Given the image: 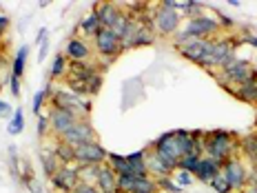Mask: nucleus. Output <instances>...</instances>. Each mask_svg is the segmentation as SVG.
<instances>
[{"instance_id":"f704fd0d","label":"nucleus","mask_w":257,"mask_h":193,"mask_svg":"<svg viewBox=\"0 0 257 193\" xmlns=\"http://www.w3.org/2000/svg\"><path fill=\"white\" fill-rule=\"evenodd\" d=\"M49 105V95H47V91L45 89H40V91H36V95H34V100H31V111L36 114V118H38L42 114V109Z\"/></svg>"},{"instance_id":"6e6d98bb","label":"nucleus","mask_w":257,"mask_h":193,"mask_svg":"<svg viewBox=\"0 0 257 193\" xmlns=\"http://www.w3.org/2000/svg\"><path fill=\"white\" fill-rule=\"evenodd\" d=\"M255 129H257V111H255Z\"/></svg>"},{"instance_id":"20e7f679","label":"nucleus","mask_w":257,"mask_h":193,"mask_svg":"<svg viewBox=\"0 0 257 193\" xmlns=\"http://www.w3.org/2000/svg\"><path fill=\"white\" fill-rule=\"evenodd\" d=\"M186 36L195 40H211V38H217L222 36V27H219V20L215 18L213 14H204L200 18H193V20H186L184 27H182Z\"/></svg>"},{"instance_id":"de8ad7c7","label":"nucleus","mask_w":257,"mask_h":193,"mask_svg":"<svg viewBox=\"0 0 257 193\" xmlns=\"http://www.w3.org/2000/svg\"><path fill=\"white\" fill-rule=\"evenodd\" d=\"M73 193H100V191L95 189V184H78Z\"/></svg>"},{"instance_id":"09e8293b","label":"nucleus","mask_w":257,"mask_h":193,"mask_svg":"<svg viewBox=\"0 0 257 193\" xmlns=\"http://www.w3.org/2000/svg\"><path fill=\"white\" fill-rule=\"evenodd\" d=\"M25 189H27V191H29V193H42V184H40V182H38V180H36V178H34V180H31V182H29V184H27V186H25Z\"/></svg>"},{"instance_id":"49530a36","label":"nucleus","mask_w":257,"mask_h":193,"mask_svg":"<svg viewBox=\"0 0 257 193\" xmlns=\"http://www.w3.org/2000/svg\"><path fill=\"white\" fill-rule=\"evenodd\" d=\"M7 29H9V16L0 14V40H3V36L7 34Z\"/></svg>"},{"instance_id":"bf43d9fd","label":"nucleus","mask_w":257,"mask_h":193,"mask_svg":"<svg viewBox=\"0 0 257 193\" xmlns=\"http://www.w3.org/2000/svg\"><path fill=\"white\" fill-rule=\"evenodd\" d=\"M255 186H257V182H255Z\"/></svg>"},{"instance_id":"f03ea898","label":"nucleus","mask_w":257,"mask_h":193,"mask_svg":"<svg viewBox=\"0 0 257 193\" xmlns=\"http://www.w3.org/2000/svg\"><path fill=\"white\" fill-rule=\"evenodd\" d=\"M49 107L71 111L73 116H78V120H91V109H93L91 98H82V95L69 91L67 87H56L53 95L49 98Z\"/></svg>"},{"instance_id":"423d86ee","label":"nucleus","mask_w":257,"mask_h":193,"mask_svg":"<svg viewBox=\"0 0 257 193\" xmlns=\"http://www.w3.org/2000/svg\"><path fill=\"white\" fill-rule=\"evenodd\" d=\"M222 175L224 180L228 182L233 191H242L246 184H248V178H250V164L246 162L244 158L235 155V158H228L226 162L222 164Z\"/></svg>"},{"instance_id":"2eb2a0df","label":"nucleus","mask_w":257,"mask_h":193,"mask_svg":"<svg viewBox=\"0 0 257 193\" xmlns=\"http://www.w3.org/2000/svg\"><path fill=\"white\" fill-rule=\"evenodd\" d=\"M93 9L98 12L100 25L106 27V29H111L117 23V18L122 16V7L117 3H95Z\"/></svg>"},{"instance_id":"bb28decb","label":"nucleus","mask_w":257,"mask_h":193,"mask_svg":"<svg viewBox=\"0 0 257 193\" xmlns=\"http://www.w3.org/2000/svg\"><path fill=\"white\" fill-rule=\"evenodd\" d=\"M27 58H29V45H23L18 51H16V58L12 62V76L23 80L25 69H27Z\"/></svg>"},{"instance_id":"c756f323","label":"nucleus","mask_w":257,"mask_h":193,"mask_svg":"<svg viewBox=\"0 0 257 193\" xmlns=\"http://www.w3.org/2000/svg\"><path fill=\"white\" fill-rule=\"evenodd\" d=\"M98 171H100V164H84V167H80V164H78V178H80V184H95Z\"/></svg>"},{"instance_id":"c85d7f7f","label":"nucleus","mask_w":257,"mask_h":193,"mask_svg":"<svg viewBox=\"0 0 257 193\" xmlns=\"http://www.w3.org/2000/svg\"><path fill=\"white\" fill-rule=\"evenodd\" d=\"M153 42H155V31L151 29V27L140 23V27H138V31H136V38H133V49H136V47L153 45Z\"/></svg>"},{"instance_id":"ddd939ff","label":"nucleus","mask_w":257,"mask_h":193,"mask_svg":"<svg viewBox=\"0 0 257 193\" xmlns=\"http://www.w3.org/2000/svg\"><path fill=\"white\" fill-rule=\"evenodd\" d=\"M91 53H93V49H91L89 40L82 36H73L64 47V56L69 58V62H84L91 58Z\"/></svg>"},{"instance_id":"6e6552de","label":"nucleus","mask_w":257,"mask_h":193,"mask_svg":"<svg viewBox=\"0 0 257 193\" xmlns=\"http://www.w3.org/2000/svg\"><path fill=\"white\" fill-rule=\"evenodd\" d=\"M91 40H93V47H95V51H98V56L102 58L104 62H113L122 53V40L113 34V29L102 27Z\"/></svg>"},{"instance_id":"58836bf2","label":"nucleus","mask_w":257,"mask_h":193,"mask_svg":"<svg viewBox=\"0 0 257 193\" xmlns=\"http://www.w3.org/2000/svg\"><path fill=\"white\" fill-rule=\"evenodd\" d=\"M171 178L175 180V184L182 186V189H186V186L193 184V180H195V175L189 173V171H182V169H175L173 173H171Z\"/></svg>"},{"instance_id":"f8f14e48","label":"nucleus","mask_w":257,"mask_h":193,"mask_svg":"<svg viewBox=\"0 0 257 193\" xmlns=\"http://www.w3.org/2000/svg\"><path fill=\"white\" fill-rule=\"evenodd\" d=\"M71 147H80V144H87V142H95V129L91 125V120H78L76 125L69 129L67 133L60 138Z\"/></svg>"},{"instance_id":"052dcab7","label":"nucleus","mask_w":257,"mask_h":193,"mask_svg":"<svg viewBox=\"0 0 257 193\" xmlns=\"http://www.w3.org/2000/svg\"><path fill=\"white\" fill-rule=\"evenodd\" d=\"M0 7H3V5H0Z\"/></svg>"},{"instance_id":"393cba45","label":"nucleus","mask_w":257,"mask_h":193,"mask_svg":"<svg viewBox=\"0 0 257 193\" xmlns=\"http://www.w3.org/2000/svg\"><path fill=\"white\" fill-rule=\"evenodd\" d=\"M147 169H149V175L155 178V180L162 178V175H171V171H169L167 164H164L153 151H149V149H147Z\"/></svg>"},{"instance_id":"1a4fd4ad","label":"nucleus","mask_w":257,"mask_h":193,"mask_svg":"<svg viewBox=\"0 0 257 193\" xmlns=\"http://www.w3.org/2000/svg\"><path fill=\"white\" fill-rule=\"evenodd\" d=\"M51 189L58 193H73L76 186L80 184L78 178V164H62L60 169L49 178Z\"/></svg>"},{"instance_id":"7c9ffc66","label":"nucleus","mask_w":257,"mask_h":193,"mask_svg":"<svg viewBox=\"0 0 257 193\" xmlns=\"http://www.w3.org/2000/svg\"><path fill=\"white\" fill-rule=\"evenodd\" d=\"M7 153H9V173H12V178L16 182H20V162H23V160L18 158V147H16V144L7 147Z\"/></svg>"},{"instance_id":"4be33fe9","label":"nucleus","mask_w":257,"mask_h":193,"mask_svg":"<svg viewBox=\"0 0 257 193\" xmlns=\"http://www.w3.org/2000/svg\"><path fill=\"white\" fill-rule=\"evenodd\" d=\"M53 153L60 164H76V147L67 144L60 138H53Z\"/></svg>"},{"instance_id":"a19ab883","label":"nucleus","mask_w":257,"mask_h":193,"mask_svg":"<svg viewBox=\"0 0 257 193\" xmlns=\"http://www.w3.org/2000/svg\"><path fill=\"white\" fill-rule=\"evenodd\" d=\"M211 9L215 12V18L219 20V27H222V31H224V29H226V31H233V29H235V20L231 18V16H226L224 12H219L217 7H211Z\"/></svg>"},{"instance_id":"2f4dec72","label":"nucleus","mask_w":257,"mask_h":193,"mask_svg":"<svg viewBox=\"0 0 257 193\" xmlns=\"http://www.w3.org/2000/svg\"><path fill=\"white\" fill-rule=\"evenodd\" d=\"M25 111H23V107H18V109L14 111V116H12V120H9V127H7V131L12 133V136H18V133H23V129H25Z\"/></svg>"},{"instance_id":"8fccbe9b","label":"nucleus","mask_w":257,"mask_h":193,"mask_svg":"<svg viewBox=\"0 0 257 193\" xmlns=\"http://www.w3.org/2000/svg\"><path fill=\"white\" fill-rule=\"evenodd\" d=\"M47 36H49V31H47V27H40V31L36 34V45H42V42H47Z\"/></svg>"},{"instance_id":"5fc2aeb1","label":"nucleus","mask_w":257,"mask_h":193,"mask_svg":"<svg viewBox=\"0 0 257 193\" xmlns=\"http://www.w3.org/2000/svg\"><path fill=\"white\" fill-rule=\"evenodd\" d=\"M239 5H242L239 0H228V7H239Z\"/></svg>"},{"instance_id":"72a5a7b5","label":"nucleus","mask_w":257,"mask_h":193,"mask_svg":"<svg viewBox=\"0 0 257 193\" xmlns=\"http://www.w3.org/2000/svg\"><path fill=\"white\" fill-rule=\"evenodd\" d=\"M155 182H158V191L160 193H184V189L175 184V180L171 178V175H162V178H158Z\"/></svg>"},{"instance_id":"a18cd8bd","label":"nucleus","mask_w":257,"mask_h":193,"mask_svg":"<svg viewBox=\"0 0 257 193\" xmlns=\"http://www.w3.org/2000/svg\"><path fill=\"white\" fill-rule=\"evenodd\" d=\"M160 5H162V7H167V9H173V12H180V9H182L180 0H160Z\"/></svg>"},{"instance_id":"4c0bfd02","label":"nucleus","mask_w":257,"mask_h":193,"mask_svg":"<svg viewBox=\"0 0 257 193\" xmlns=\"http://www.w3.org/2000/svg\"><path fill=\"white\" fill-rule=\"evenodd\" d=\"M36 131H38L40 140H49V138H51V125H49V116H47V111H42V114L38 116Z\"/></svg>"},{"instance_id":"aec40b11","label":"nucleus","mask_w":257,"mask_h":193,"mask_svg":"<svg viewBox=\"0 0 257 193\" xmlns=\"http://www.w3.org/2000/svg\"><path fill=\"white\" fill-rule=\"evenodd\" d=\"M78 29H80V34H82V38H93L95 34H98L100 29H102V25H100V18H98V12L95 9H91V12L84 16L82 20H80V25H78Z\"/></svg>"},{"instance_id":"c03bdc74","label":"nucleus","mask_w":257,"mask_h":193,"mask_svg":"<svg viewBox=\"0 0 257 193\" xmlns=\"http://www.w3.org/2000/svg\"><path fill=\"white\" fill-rule=\"evenodd\" d=\"M14 107L9 105V103H5V100H0V118H9L12 120V116H14Z\"/></svg>"},{"instance_id":"dca6fc26","label":"nucleus","mask_w":257,"mask_h":193,"mask_svg":"<svg viewBox=\"0 0 257 193\" xmlns=\"http://www.w3.org/2000/svg\"><path fill=\"white\" fill-rule=\"evenodd\" d=\"M237 155L244 158L248 164L257 162V131L244 133L237 140Z\"/></svg>"},{"instance_id":"3c124183","label":"nucleus","mask_w":257,"mask_h":193,"mask_svg":"<svg viewBox=\"0 0 257 193\" xmlns=\"http://www.w3.org/2000/svg\"><path fill=\"white\" fill-rule=\"evenodd\" d=\"M47 53H49V40L47 42H42L40 45V49H38V62H42L47 58Z\"/></svg>"},{"instance_id":"ea45409f","label":"nucleus","mask_w":257,"mask_h":193,"mask_svg":"<svg viewBox=\"0 0 257 193\" xmlns=\"http://www.w3.org/2000/svg\"><path fill=\"white\" fill-rule=\"evenodd\" d=\"M34 178H36L34 167H31V164L27 162V160H23V162H20V184L27 186V184H29V182L34 180Z\"/></svg>"},{"instance_id":"c9c22d12","label":"nucleus","mask_w":257,"mask_h":193,"mask_svg":"<svg viewBox=\"0 0 257 193\" xmlns=\"http://www.w3.org/2000/svg\"><path fill=\"white\" fill-rule=\"evenodd\" d=\"M142 175H117V191H122V193H131L133 189H136V184H138V180H140Z\"/></svg>"},{"instance_id":"412c9836","label":"nucleus","mask_w":257,"mask_h":193,"mask_svg":"<svg viewBox=\"0 0 257 193\" xmlns=\"http://www.w3.org/2000/svg\"><path fill=\"white\" fill-rule=\"evenodd\" d=\"M128 167H131V173L133 175H149V169H147V149H138V151H131L124 155Z\"/></svg>"},{"instance_id":"4d7b16f0","label":"nucleus","mask_w":257,"mask_h":193,"mask_svg":"<svg viewBox=\"0 0 257 193\" xmlns=\"http://www.w3.org/2000/svg\"><path fill=\"white\" fill-rule=\"evenodd\" d=\"M3 84H5V82H3V80H0V87H3Z\"/></svg>"},{"instance_id":"b1692460","label":"nucleus","mask_w":257,"mask_h":193,"mask_svg":"<svg viewBox=\"0 0 257 193\" xmlns=\"http://www.w3.org/2000/svg\"><path fill=\"white\" fill-rule=\"evenodd\" d=\"M233 98H237L239 103H246V105H255L257 107V78L253 82L248 84H239V87H235V95Z\"/></svg>"},{"instance_id":"a878e982","label":"nucleus","mask_w":257,"mask_h":193,"mask_svg":"<svg viewBox=\"0 0 257 193\" xmlns=\"http://www.w3.org/2000/svg\"><path fill=\"white\" fill-rule=\"evenodd\" d=\"M204 14H206V5L204 3H197V0H182L180 16L184 20L200 18V16H204Z\"/></svg>"},{"instance_id":"e433bc0d","label":"nucleus","mask_w":257,"mask_h":193,"mask_svg":"<svg viewBox=\"0 0 257 193\" xmlns=\"http://www.w3.org/2000/svg\"><path fill=\"white\" fill-rule=\"evenodd\" d=\"M200 158H202V155H197V153L182 155V158H180V164H178V169H182V171H189V173H195L197 164H200Z\"/></svg>"},{"instance_id":"5701e85b","label":"nucleus","mask_w":257,"mask_h":193,"mask_svg":"<svg viewBox=\"0 0 257 193\" xmlns=\"http://www.w3.org/2000/svg\"><path fill=\"white\" fill-rule=\"evenodd\" d=\"M69 73V58L64 53H56L49 69V82H58V80H64Z\"/></svg>"},{"instance_id":"37998d69","label":"nucleus","mask_w":257,"mask_h":193,"mask_svg":"<svg viewBox=\"0 0 257 193\" xmlns=\"http://www.w3.org/2000/svg\"><path fill=\"white\" fill-rule=\"evenodd\" d=\"M7 84H9V91H12L14 98H20V78L9 76V78H7Z\"/></svg>"},{"instance_id":"6ab92c4d","label":"nucleus","mask_w":257,"mask_h":193,"mask_svg":"<svg viewBox=\"0 0 257 193\" xmlns=\"http://www.w3.org/2000/svg\"><path fill=\"white\" fill-rule=\"evenodd\" d=\"M38 158H40V167H42V173H45L47 178H51V175L56 173V171L60 169V167H62V164L58 162L56 153H53V144H51V147H49V144H45V147L40 149Z\"/></svg>"},{"instance_id":"79ce46f5","label":"nucleus","mask_w":257,"mask_h":193,"mask_svg":"<svg viewBox=\"0 0 257 193\" xmlns=\"http://www.w3.org/2000/svg\"><path fill=\"white\" fill-rule=\"evenodd\" d=\"M208 186H211V189L215 191V193H231V191H233L231 186H228V182L224 180V175H222V173H219L217 178H213L211 182H208Z\"/></svg>"},{"instance_id":"864d4df0","label":"nucleus","mask_w":257,"mask_h":193,"mask_svg":"<svg viewBox=\"0 0 257 193\" xmlns=\"http://www.w3.org/2000/svg\"><path fill=\"white\" fill-rule=\"evenodd\" d=\"M242 193H257V186L255 184H246L242 189Z\"/></svg>"},{"instance_id":"603ef678","label":"nucleus","mask_w":257,"mask_h":193,"mask_svg":"<svg viewBox=\"0 0 257 193\" xmlns=\"http://www.w3.org/2000/svg\"><path fill=\"white\" fill-rule=\"evenodd\" d=\"M257 182V162L250 164V178H248V184H255Z\"/></svg>"},{"instance_id":"9b49d317","label":"nucleus","mask_w":257,"mask_h":193,"mask_svg":"<svg viewBox=\"0 0 257 193\" xmlns=\"http://www.w3.org/2000/svg\"><path fill=\"white\" fill-rule=\"evenodd\" d=\"M47 116H49V125H51V138H62L78 122V116H73L71 111L56 109V107H49Z\"/></svg>"},{"instance_id":"473e14b6","label":"nucleus","mask_w":257,"mask_h":193,"mask_svg":"<svg viewBox=\"0 0 257 193\" xmlns=\"http://www.w3.org/2000/svg\"><path fill=\"white\" fill-rule=\"evenodd\" d=\"M131 193H160L158 182H155V178H151V175H142V178L138 180L136 189H133Z\"/></svg>"},{"instance_id":"13d9d810","label":"nucleus","mask_w":257,"mask_h":193,"mask_svg":"<svg viewBox=\"0 0 257 193\" xmlns=\"http://www.w3.org/2000/svg\"><path fill=\"white\" fill-rule=\"evenodd\" d=\"M113 193H122V191H117V189H115V191H113Z\"/></svg>"},{"instance_id":"0eeeda50","label":"nucleus","mask_w":257,"mask_h":193,"mask_svg":"<svg viewBox=\"0 0 257 193\" xmlns=\"http://www.w3.org/2000/svg\"><path fill=\"white\" fill-rule=\"evenodd\" d=\"M153 9V29L158 36H175L182 29V16L180 12L167 9L162 5H155Z\"/></svg>"},{"instance_id":"4468645a","label":"nucleus","mask_w":257,"mask_h":193,"mask_svg":"<svg viewBox=\"0 0 257 193\" xmlns=\"http://www.w3.org/2000/svg\"><path fill=\"white\" fill-rule=\"evenodd\" d=\"M222 173V162H217V160L208 158V155H202L200 158V164H197L195 169V180H200L202 184H208L213 178H217V175Z\"/></svg>"},{"instance_id":"cd10ccee","label":"nucleus","mask_w":257,"mask_h":193,"mask_svg":"<svg viewBox=\"0 0 257 193\" xmlns=\"http://www.w3.org/2000/svg\"><path fill=\"white\" fill-rule=\"evenodd\" d=\"M106 164H109L111 169L115 171V175H131V167H128L126 158L122 153H109V158H106Z\"/></svg>"},{"instance_id":"f3484780","label":"nucleus","mask_w":257,"mask_h":193,"mask_svg":"<svg viewBox=\"0 0 257 193\" xmlns=\"http://www.w3.org/2000/svg\"><path fill=\"white\" fill-rule=\"evenodd\" d=\"M206 49H208V40H193V42H189V45H184V47H175V51H178L182 58L191 60L193 64H197V67H200V62H202V58H204Z\"/></svg>"},{"instance_id":"f257e3e1","label":"nucleus","mask_w":257,"mask_h":193,"mask_svg":"<svg viewBox=\"0 0 257 193\" xmlns=\"http://www.w3.org/2000/svg\"><path fill=\"white\" fill-rule=\"evenodd\" d=\"M237 140L239 136L235 131L213 129V131H204V136H202V149H204V155L224 164L228 158L237 155Z\"/></svg>"},{"instance_id":"9d476101","label":"nucleus","mask_w":257,"mask_h":193,"mask_svg":"<svg viewBox=\"0 0 257 193\" xmlns=\"http://www.w3.org/2000/svg\"><path fill=\"white\" fill-rule=\"evenodd\" d=\"M106 158H109V151L98 140L76 147V164H80V167H84V164H104Z\"/></svg>"},{"instance_id":"39448f33","label":"nucleus","mask_w":257,"mask_h":193,"mask_svg":"<svg viewBox=\"0 0 257 193\" xmlns=\"http://www.w3.org/2000/svg\"><path fill=\"white\" fill-rule=\"evenodd\" d=\"M219 71L226 76V80L233 84V87L248 84V82H253V80L257 78V67H253L246 58H239V56H235L233 60H228L222 69H219Z\"/></svg>"},{"instance_id":"a211bd4d","label":"nucleus","mask_w":257,"mask_h":193,"mask_svg":"<svg viewBox=\"0 0 257 193\" xmlns=\"http://www.w3.org/2000/svg\"><path fill=\"white\" fill-rule=\"evenodd\" d=\"M95 189H98L100 193H113L117 189V175L106 162L100 164L98 178H95Z\"/></svg>"},{"instance_id":"7ed1b4c3","label":"nucleus","mask_w":257,"mask_h":193,"mask_svg":"<svg viewBox=\"0 0 257 193\" xmlns=\"http://www.w3.org/2000/svg\"><path fill=\"white\" fill-rule=\"evenodd\" d=\"M149 151H153L155 155H158V158L169 167L171 173L178 169L182 153H180V147H178L175 131H167V133H162V136H158L151 144H149Z\"/></svg>"}]
</instances>
